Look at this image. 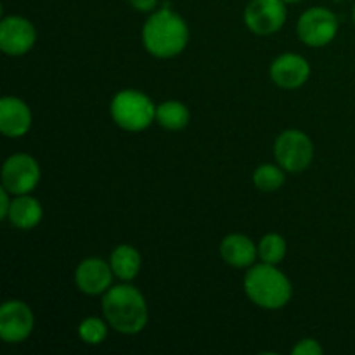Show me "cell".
I'll list each match as a JSON object with an SVG mask.
<instances>
[{"instance_id":"22","label":"cell","mask_w":355,"mask_h":355,"mask_svg":"<svg viewBox=\"0 0 355 355\" xmlns=\"http://www.w3.org/2000/svg\"><path fill=\"white\" fill-rule=\"evenodd\" d=\"M10 196H12V194H10L6 187L0 189V218H2V220H7V215H9L10 205H12V198Z\"/></svg>"},{"instance_id":"19","label":"cell","mask_w":355,"mask_h":355,"mask_svg":"<svg viewBox=\"0 0 355 355\" xmlns=\"http://www.w3.org/2000/svg\"><path fill=\"white\" fill-rule=\"evenodd\" d=\"M288 253V245L284 241L283 236L276 234V232H269L263 236L259 243V259L266 263H272L277 266L284 260Z\"/></svg>"},{"instance_id":"14","label":"cell","mask_w":355,"mask_h":355,"mask_svg":"<svg viewBox=\"0 0 355 355\" xmlns=\"http://www.w3.org/2000/svg\"><path fill=\"white\" fill-rule=\"evenodd\" d=\"M220 257L225 263L236 269H246L255 263L259 257V245L245 234H229L220 243Z\"/></svg>"},{"instance_id":"21","label":"cell","mask_w":355,"mask_h":355,"mask_svg":"<svg viewBox=\"0 0 355 355\" xmlns=\"http://www.w3.org/2000/svg\"><path fill=\"white\" fill-rule=\"evenodd\" d=\"M293 355H322L324 354V349L321 347V343L314 338H304L293 347L291 350Z\"/></svg>"},{"instance_id":"23","label":"cell","mask_w":355,"mask_h":355,"mask_svg":"<svg viewBox=\"0 0 355 355\" xmlns=\"http://www.w3.org/2000/svg\"><path fill=\"white\" fill-rule=\"evenodd\" d=\"M128 2L139 12H153L156 9V6H158L159 0H128Z\"/></svg>"},{"instance_id":"9","label":"cell","mask_w":355,"mask_h":355,"mask_svg":"<svg viewBox=\"0 0 355 355\" xmlns=\"http://www.w3.org/2000/svg\"><path fill=\"white\" fill-rule=\"evenodd\" d=\"M35 328L31 309L21 300H7L0 307V336L6 343H21Z\"/></svg>"},{"instance_id":"25","label":"cell","mask_w":355,"mask_h":355,"mask_svg":"<svg viewBox=\"0 0 355 355\" xmlns=\"http://www.w3.org/2000/svg\"><path fill=\"white\" fill-rule=\"evenodd\" d=\"M352 16H354V21H355V7H354V12H352Z\"/></svg>"},{"instance_id":"20","label":"cell","mask_w":355,"mask_h":355,"mask_svg":"<svg viewBox=\"0 0 355 355\" xmlns=\"http://www.w3.org/2000/svg\"><path fill=\"white\" fill-rule=\"evenodd\" d=\"M78 336L87 345H101L107 338V324L99 318H87L80 322Z\"/></svg>"},{"instance_id":"4","label":"cell","mask_w":355,"mask_h":355,"mask_svg":"<svg viewBox=\"0 0 355 355\" xmlns=\"http://www.w3.org/2000/svg\"><path fill=\"white\" fill-rule=\"evenodd\" d=\"M111 116L125 132L146 130L156 120V106L151 97L135 89L120 90L111 101Z\"/></svg>"},{"instance_id":"1","label":"cell","mask_w":355,"mask_h":355,"mask_svg":"<svg viewBox=\"0 0 355 355\" xmlns=\"http://www.w3.org/2000/svg\"><path fill=\"white\" fill-rule=\"evenodd\" d=\"M189 42V26L172 9L153 10L142 28V44L151 55L170 59L179 55Z\"/></svg>"},{"instance_id":"24","label":"cell","mask_w":355,"mask_h":355,"mask_svg":"<svg viewBox=\"0 0 355 355\" xmlns=\"http://www.w3.org/2000/svg\"><path fill=\"white\" fill-rule=\"evenodd\" d=\"M284 2H286V3H298V2H302V0H284Z\"/></svg>"},{"instance_id":"6","label":"cell","mask_w":355,"mask_h":355,"mask_svg":"<svg viewBox=\"0 0 355 355\" xmlns=\"http://www.w3.org/2000/svg\"><path fill=\"white\" fill-rule=\"evenodd\" d=\"M297 33L309 47H324L338 33V17L326 7H311L298 19Z\"/></svg>"},{"instance_id":"13","label":"cell","mask_w":355,"mask_h":355,"mask_svg":"<svg viewBox=\"0 0 355 355\" xmlns=\"http://www.w3.org/2000/svg\"><path fill=\"white\" fill-rule=\"evenodd\" d=\"M33 116L24 101L17 97H2L0 101V130L6 137L19 139L30 132Z\"/></svg>"},{"instance_id":"8","label":"cell","mask_w":355,"mask_h":355,"mask_svg":"<svg viewBox=\"0 0 355 355\" xmlns=\"http://www.w3.org/2000/svg\"><path fill=\"white\" fill-rule=\"evenodd\" d=\"M245 24L252 33L267 37L284 26L288 17L284 0H252L245 9Z\"/></svg>"},{"instance_id":"16","label":"cell","mask_w":355,"mask_h":355,"mask_svg":"<svg viewBox=\"0 0 355 355\" xmlns=\"http://www.w3.org/2000/svg\"><path fill=\"white\" fill-rule=\"evenodd\" d=\"M110 263L114 276H116L118 279L128 283V281L137 277L142 266V259L137 248H134L132 245H120L113 250V253H111Z\"/></svg>"},{"instance_id":"17","label":"cell","mask_w":355,"mask_h":355,"mask_svg":"<svg viewBox=\"0 0 355 355\" xmlns=\"http://www.w3.org/2000/svg\"><path fill=\"white\" fill-rule=\"evenodd\" d=\"M191 120V113L187 106L180 101H165L156 106V121L166 130H182Z\"/></svg>"},{"instance_id":"18","label":"cell","mask_w":355,"mask_h":355,"mask_svg":"<svg viewBox=\"0 0 355 355\" xmlns=\"http://www.w3.org/2000/svg\"><path fill=\"white\" fill-rule=\"evenodd\" d=\"M286 170L283 166L277 165H260L253 173V182H255L257 189L263 191V193H274V191L281 189L286 182Z\"/></svg>"},{"instance_id":"10","label":"cell","mask_w":355,"mask_h":355,"mask_svg":"<svg viewBox=\"0 0 355 355\" xmlns=\"http://www.w3.org/2000/svg\"><path fill=\"white\" fill-rule=\"evenodd\" d=\"M37 42L35 26L23 16H7L0 23V49L3 54L24 55L33 49Z\"/></svg>"},{"instance_id":"3","label":"cell","mask_w":355,"mask_h":355,"mask_svg":"<svg viewBox=\"0 0 355 355\" xmlns=\"http://www.w3.org/2000/svg\"><path fill=\"white\" fill-rule=\"evenodd\" d=\"M245 293L250 300L267 311L283 309L293 295V286L290 279L272 263H259L252 266L245 274Z\"/></svg>"},{"instance_id":"15","label":"cell","mask_w":355,"mask_h":355,"mask_svg":"<svg viewBox=\"0 0 355 355\" xmlns=\"http://www.w3.org/2000/svg\"><path fill=\"white\" fill-rule=\"evenodd\" d=\"M42 215H44V210H42L40 201L31 196V194H21V196H16L12 200L7 220L16 229L30 231V229L37 227L40 224Z\"/></svg>"},{"instance_id":"11","label":"cell","mask_w":355,"mask_h":355,"mask_svg":"<svg viewBox=\"0 0 355 355\" xmlns=\"http://www.w3.org/2000/svg\"><path fill=\"white\" fill-rule=\"evenodd\" d=\"M113 269L106 260L90 257L78 263L75 270V283L82 293L96 297L106 293L113 284Z\"/></svg>"},{"instance_id":"12","label":"cell","mask_w":355,"mask_h":355,"mask_svg":"<svg viewBox=\"0 0 355 355\" xmlns=\"http://www.w3.org/2000/svg\"><path fill=\"white\" fill-rule=\"evenodd\" d=\"M311 76V64L298 54H283L270 64V80L286 90L300 89Z\"/></svg>"},{"instance_id":"7","label":"cell","mask_w":355,"mask_h":355,"mask_svg":"<svg viewBox=\"0 0 355 355\" xmlns=\"http://www.w3.org/2000/svg\"><path fill=\"white\" fill-rule=\"evenodd\" d=\"M40 182V166L30 155L17 153L9 156L2 165V187L12 196L30 194Z\"/></svg>"},{"instance_id":"5","label":"cell","mask_w":355,"mask_h":355,"mask_svg":"<svg viewBox=\"0 0 355 355\" xmlns=\"http://www.w3.org/2000/svg\"><path fill=\"white\" fill-rule=\"evenodd\" d=\"M274 158L286 172H304L314 159V144L305 132L290 128L277 135L274 142Z\"/></svg>"},{"instance_id":"2","label":"cell","mask_w":355,"mask_h":355,"mask_svg":"<svg viewBox=\"0 0 355 355\" xmlns=\"http://www.w3.org/2000/svg\"><path fill=\"white\" fill-rule=\"evenodd\" d=\"M103 312L107 324L121 335H137L149 319L144 295L127 283L111 286L104 293Z\"/></svg>"}]
</instances>
